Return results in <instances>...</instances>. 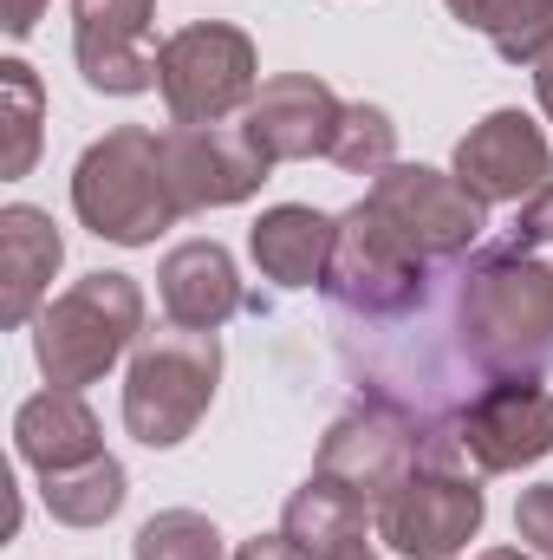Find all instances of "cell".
I'll list each match as a JSON object with an SVG mask.
<instances>
[{
    "label": "cell",
    "instance_id": "cb8c5ba5",
    "mask_svg": "<svg viewBox=\"0 0 553 560\" xmlns=\"http://www.w3.org/2000/svg\"><path fill=\"white\" fill-rule=\"evenodd\" d=\"M515 535L528 541V555L553 560V482L521 489V502H515Z\"/></svg>",
    "mask_w": 553,
    "mask_h": 560
},
{
    "label": "cell",
    "instance_id": "5b68a950",
    "mask_svg": "<svg viewBox=\"0 0 553 560\" xmlns=\"http://www.w3.org/2000/svg\"><path fill=\"white\" fill-rule=\"evenodd\" d=\"M156 92H163L176 125H222V118L248 112L261 92L255 39L242 26H222V20L169 33L156 46Z\"/></svg>",
    "mask_w": 553,
    "mask_h": 560
},
{
    "label": "cell",
    "instance_id": "30bf717a",
    "mask_svg": "<svg viewBox=\"0 0 553 560\" xmlns=\"http://www.w3.org/2000/svg\"><path fill=\"white\" fill-rule=\"evenodd\" d=\"M416 463H423V436H416L411 423H398L378 405H352L345 418L319 436V463L313 469L332 476V482H345L352 495H365L378 509Z\"/></svg>",
    "mask_w": 553,
    "mask_h": 560
},
{
    "label": "cell",
    "instance_id": "e0dca14e",
    "mask_svg": "<svg viewBox=\"0 0 553 560\" xmlns=\"http://www.w3.org/2000/svg\"><path fill=\"white\" fill-rule=\"evenodd\" d=\"M332 242H339V222L319 215V209H306V202H280V209H268V215L255 222V235H248L255 268L274 280V287H286V293L326 280V268H332Z\"/></svg>",
    "mask_w": 553,
    "mask_h": 560
},
{
    "label": "cell",
    "instance_id": "44dd1931",
    "mask_svg": "<svg viewBox=\"0 0 553 560\" xmlns=\"http://www.w3.org/2000/svg\"><path fill=\"white\" fill-rule=\"evenodd\" d=\"M0 125H7L0 176H26L39 163V125H46V92L26 59H0Z\"/></svg>",
    "mask_w": 553,
    "mask_h": 560
},
{
    "label": "cell",
    "instance_id": "3957f363",
    "mask_svg": "<svg viewBox=\"0 0 553 560\" xmlns=\"http://www.w3.org/2000/svg\"><path fill=\"white\" fill-rule=\"evenodd\" d=\"M138 339H143V287L131 275H85V280H72L52 306H39L33 359H39L46 385L85 392Z\"/></svg>",
    "mask_w": 553,
    "mask_h": 560
},
{
    "label": "cell",
    "instance_id": "8992f818",
    "mask_svg": "<svg viewBox=\"0 0 553 560\" xmlns=\"http://www.w3.org/2000/svg\"><path fill=\"white\" fill-rule=\"evenodd\" d=\"M365 209L416 261H462L469 248H482V229H489V202H475L456 176L423 163H391L385 176H372Z\"/></svg>",
    "mask_w": 553,
    "mask_h": 560
},
{
    "label": "cell",
    "instance_id": "d6986e66",
    "mask_svg": "<svg viewBox=\"0 0 553 560\" xmlns=\"http://www.w3.org/2000/svg\"><path fill=\"white\" fill-rule=\"evenodd\" d=\"M462 26L489 33L508 66H541L553 52V0H443Z\"/></svg>",
    "mask_w": 553,
    "mask_h": 560
},
{
    "label": "cell",
    "instance_id": "ac0fdd59",
    "mask_svg": "<svg viewBox=\"0 0 553 560\" xmlns=\"http://www.w3.org/2000/svg\"><path fill=\"white\" fill-rule=\"evenodd\" d=\"M372 522H378V509H372L365 495H352L345 482H332V476H319V469H313V476L286 495L280 535H286L306 560H326V555H339L345 541H358Z\"/></svg>",
    "mask_w": 553,
    "mask_h": 560
},
{
    "label": "cell",
    "instance_id": "ba28073f",
    "mask_svg": "<svg viewBox=\"0 0 553 560\" xmlns=\"http://www.w3.org/2000/svg\"><path fill=\"white\" fill-rule=\"evenodd\" d=\"M156 156H163V176H169L183 215L235 209L274 170L242 131H222V125H169V131H156Z\"/></svg>",
    "mask_w": 553,
    "mask_h": 560
},
{
    "label": "cell",
    "instance_id": "83f0119b",
    "mask_svg": "<svg viewBox=\"0 0 553 560\" xmlns=\"http://www.w3.org/2000/svg\"><path fill=\"white\" fill-rule=\"evenodd\" d=\"M534 92H541V112H548V125H553V52L534 66Z\"/></svg>",
    "mask_w": 553,
    "mask_h": 560
},
{
    "label": "cell",
    "instance_id": "8fae6325",
    "mask_svg": "<svg viewBox=\"0 0 553 560\" xmlns=\"http://www.w3.org/2000/svg\"><path fill=\"white\" fill-rule=\"evenodd\" d=\"M475 202H528L541 183H553V150L528 112H489L469 138L456 143L449 170Z\"/></svg>",
    "mask_w": 553,
    "mask_h": 560
},
{
    "label": "cell",
    "instance_id": "7402d4cb",
    "mask_svg": "<svg viewBox=\"0 0 553 560\" xmlns=\"http://www.w3.org/2000/svg\"><path fill=\"white\" fill-rule=\"evenodd\" d=\"M332 163H339L345 176H385V170L398 163V125H391V112H378V105H345L339 138H332Z\"/></svg>",
    "mask_w": 553,
    "mask_h": 560
},
{
    "label": "cell",
    "instance_id": "2e32d148",
    "mask_svg": "<svg viewBox=\"0 0 553 560\" xmlns=\"http://www.w3.org/2000/svg\"><path fill=\"white\" fill-rule=\"evenodd\" d=\"M13 450L20 463H33L39 476H59V469H79L92 456H105V436H98V418L79 392H39L13 411Z\"/></svg>",
    "mask_w": 553,
    "mask_h": 560
},
{
    "label": "cell",
    "instance_id": "603a6c76",
    "mask_svg": "<svg viewBox=\"0 0 553 560\" xmlns=\"http://www.w3.org/2000/svg\"><path fill=\"white\" fill-rule=\"evenodd\" d=\"M131 560H222V535L196 509H163L138 528Z\"/></svg>",
    "mask_w": 553,
    "mask_h": 560
},
{
    "label": "cell",
    "instance_id": "f546056e",
    "mask_svg": "<svg viewBox=\"0 0 553 560\" xmlns=\"http://www.w3.org/2000/svg\"><path fill=\"white\" fill-rule=\"evenodd\" d=\"M482 560H541V555H515V548H495V555H482Z\"/></svg>",
    "mask_w": 553,
    "mask_h": 560
},
{
    "label": "cell",
    "instance_id": "7a4b0ae2",
    "mask_svg": "<svg viewBox=\"0 0 553 560\" xmlns=\"http://www.w3.org/2000/svg\"><path fill=\"white\" fill-rule=\"evenodd\" d=\"M72 209L98 242H118V248H150L163 229H176L183 202L163 176L156 131L118 125L98 143H85V156L72 170Z\"/></svg>",
    "mask_w": 553,
    "mask_h": 560
},
{
    "label": "cell",
    "instance_id": "4fadbf2b",
    "mask_svg": "<svg viewBox=\"0 0 553 560\" xmlns=\"http://www.w3.org/2000/svg\"><path fill=\"white\" fill-rule=\"evenodd\" d=\"M462 456L482 476H508L553 456V392H541V378H508L482 392L462 418Z\"/></svg>",
    "mask_w": 553,
    "mask_h": 560
},
{
    "label": "cell",
    "instance_id": "5bb4252c",
    "mask_svg": "<svg viewBox=\"0 0 553 560\" xmlns=\"http://www.w3.org/2000/svg\"><path fill=\"white\" fill-rule=\"evenodd\" d=\"M156 293H163V313L176 326H196V332H222L242 306H255V293L235 275V255L222 242H183L163 255L156 268Z\"/></svg>",
    "mask_w": 553,
    "mask_h": 560
},
{
    "label": "cell",
    "instance_id": "d4e9b609",
    "mask_svg": "<svg viewBox=\"0 0 553 560\" xmlns=\"http://www.w3.org/2000/svg\"><path fill=\"white\" fill-rule=\"evenodd\" d=\"M508 242H521V248H553V183H541L528 202H521V215H515V235Z\"/></svg>",
    "mask_w": 553,
    "mask_h": 560
},
{
    "label": "cell",
    "instance_id": "4316f807",
    "mask_svg": "<svg viewBox=\"0 0 553 560\" xmlns=\"http://www.w3.org/2000/svg\"><path fill=\"white\" fill-rule=\"evenodd\" d=\"M235 560H306V555H299L286 535H255V541H248V548H242Z\"/></svg>",
    "mask_w": 553,
    "mask_h": 560
},
{
    "label": "cell",
    "instance_id": "6da1fadb",
    "mask_svg": "<svg viewBox=\"0 0 553 560\" xmlns=\"http://www.w3.org/2000/svg\"><path fill=\"white\" fill-rule=\"evenodd\" d=\"M469 352L495 385L548 378L553 365V268L521 242H482L456 261Z\"/></svg>",
    "mask_w": 553,
    "mask_h": 560
},
{
    "label": "cell",
    "instance_id": "9a60e30c",
    "mask_svg": "<svg viewBox=\"0 0 553 560\" xmlns=\"http://www.w3.org/2000/svg\"><path fill=\"white\" fill-rule=\"evenodd\" d=\"M66 261V242L46 209L13 202L0 209V326H26Z\"/></svg>",
    "mask_w": 553,
    "mask_h": 560
},
{
    "label": "cell",
    "instance_id": "f1b7e54d",
    "mask_svg": "<svg viewBox=\"0 0 553 560\" xmlns=\"http://www.w3.org/2000/svg\"><path fill=\"white\" fill-rule=\"evenodd\" d=\"M326 560H378V555H372V541H365V535H358V541H345V548H339V555H326Z\"/></svg>",
    "mask_w": 553,
    "mask_h": 560
},
{
    "label": "cell",
    "instance_id": "ffe728a7",
    "mask_svg": "<svg viewBox=\"0 0 553 560\" xmlns=\"http://www.w3.org/2000/svg\"><path fill=\"white\" fill-rule=\"evenodd\" d=\"M39 495H46V515H52V522H66V528H105V522L125 509L131 482H125V463H118V456H92V463H79V469L46 476Z\"/></svg>",
    "mask_w": 553,
    "mask_h": 560
},
{
    "label": "cell",
    "instance_id": "484cf974",
    "mask_svg": "<svg viewBox=\"0 0 553 560\" xmlns=\"http://www.w3.org/2000/svg\"><path fill=\"white\" fill-rule=\"evenodd\" d=\"M46 7H52V0H7V33H13V39H26V33L46 20Z\"/></svg>",
    "mask_w": 553,
    "mask_h": 560
},
{
    "label": "cell",
    "instance_id": "9c48e42d",
    "mask_svg": "<svg viewBox=\"0 0 553 560\" xmlns=\"http://www.w3.org/2000/svg\"><path fill=\"white\" fill-rule=\"evenodd\" d=\"M150 20H156V0H72V52L92 92L138 98L156 85Z\"/></svg>",
    "mask_w": 553,
    "mask_h": 560
},
{
    "label": "cell",
    "instance_id": "277c9868",
    "mask_svg": "<svg viewBox=\"0 0 553 560\" xmlns=\"http://www.w3.org/2000/svg\"><path fill=\"white\" fill-rule=\"evenodd\" d=\"M222 385V339L196 332V326H156L143 332L131 352V378H125V430L143 450H176L196 436V423L209 418Z\"/></svg>",
    "mask_w": 553,
    "mask_h": 560
},
{
    "label": "cell",
    "instance_id": "52a82bcc",
    "mask_svg": "<svg viewBox=\"0 0 553 560\" xmlns=\"http://www.w3.org/2000/svg\"><path fill=\"white\" fill-rule=\"evenodd\" d=\"M482 515H489V502H482L475 476L462 463H430L423 456L378 502V541L404 560H456L475 541Z\"/></svg>",
    "mask_w": 553,
    "mask_h": 560
},
{
    "label": "cell",
    "instance_id": "7c38bea8",
    "mask_svg": "<svg viewBox=\"0 0 553 560\" xmlns=\"http://www.w3.org/2000/svg\"><path fill=\"white\" fill-rule=\"evenodd\" d=\"M345 105L332 98L326 79L313 72H280L255 92V105L242 112V138L255 143L268 163H306V156H332Z\"/></svg>",
    "mask_w": 553,
    "mask_h": 560
}]
</instances>
